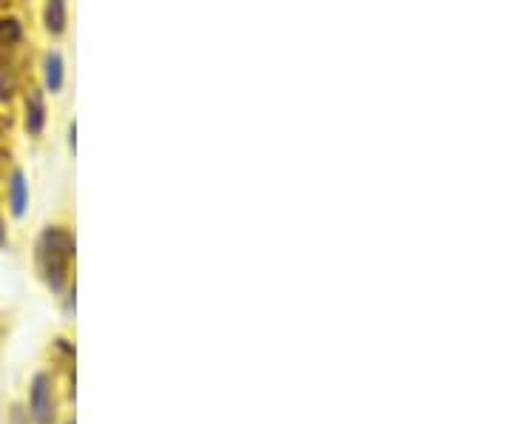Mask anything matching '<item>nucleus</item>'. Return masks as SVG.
I'll return each mask as SVG.
<instances>
[{"label": "nucleus", "instance_id": "obj_1", "mask_svg": "<svg viewBox=\"0 0 512 424\" xmlns=\"http://www.w3.org/2000/svg\"><path fill=\"white\" fill-rule=\"evenodd\" d=\"M74 257V237L63 228H49L37 242V268L52 291H63Z\"/></svg>", "mask_w": 512, "mask_h": 424}, {"label": "nucleus", "instance_id": "obj_2", "mask_svg": "<svg viewBox=\"0 0 512 424\" xmlns=\"http://www.w3.org/2000/svg\"><path fill=\"white\" fill-rule=\"evenodd\" d=\"M32 416L37 424L55 422V390H52V379L46 373L35 376V382H32Z\"/></svg>", "mask_w": 512, "mask_h": 424}, {"label": "nucleus", "instance_id": "obj_3", "mask_svg": "<svg viewBox=\"0 0 512 424\" xmlns=\"http://www.w3.org/2000/svg\"><path fill=\"white\" fill-rule=\"evenodd\" d=\"M43 123H46V103H43V94L35 89L26 100V131L37 137L43 131Z\"/></svg>", "mask_w": 512, "mask_h": 424}, {"label": "nucleus", "instance_id": "obj_4", "mask_svg": "<svg viewBox=\"0 0 512 424\" xmlns=\"http://www.w3.org/2000/svg\"><path fill=\"white\" fill-rule=\"evenodd\" d=\"M43 23H46V29L52 35H63V29H66V0H46Z\"/></svg>", "mask_w": 512, "mask_h": 424}, {"label": "nucleus", "instance_id": "obj_5", "mask_svg": "<svg viewBox=\"0 0 512 424\" xmlns=\"http://www.w3.org/2000/svg\"><path fill=\"white\" fill-rule=\"evenodd\" d=\"M26 203H29V197H26L23 174L15 171V174H12V183H9V205H12V214H15V217H23V214H26Z\"/></svg>", "mask_w": 512, "mask_h": 424}, {"label": "nucleus", "instance_id": "obj_6", "mask_svg": "<svg viewBox=\"0 0 512 424\" xmlns=\"http://www.w3.org/2000/svg\"><path fill=\"white\" fill-rule=\"evenodd\" d=\"M46 83L52 92H60V86H63V57L57 52L46 57Z\"/></svg>", "mask_w": 512, "mask_h": 424}, {"label": "nucleus", "instance_id": "obj_7", "mask_svg": "<svg viewBox=\"0 0 512 424\" xmlns=\"http://www.w3.org/2000/svg\"><path fill=\"white\" fill-rule=\"evenodd\" d=\"M20 40V26L18 20H0V49L12 46Z\"/></svg>", "mask_w": 512, "mask_h": 424}, {"label": "nucleus", "instance_id": "obj_8", "mask_svg": "<svg viewBox=\"0 0 512 424\" xmlns=\"http://www.w3.org/2000/svg\"><path fill=\"white\" fill-rule=\"evenodd\" d=\"M12 89H15V80L0 72V100H9V97H12Z\"/></svg>", "mask_w": 512, "mask_h": 424}, {"label": "nucleus", "instance_id": "obj_9", "mask_svg": "<svg viewBox=\"0 0 512 424\" xmlns=\"http://www.w3.org/2000/svg\"><path fill=\"white\" fill-rule=\"evenodd\" d=\"M6 126H9V123H6V117H3V114H0V131L6 129Z\"/></svg>", "mask_w": 512, "mask_h": 424}, {"label": "nucleus", "instance_id": "obj_10", "mask_svg": "<svg viewBox=\"0 0 512 424\" xmlns=\"http://www.w3.org/2000/svg\"><path fill=\"white\" fill-rule=\"evenodd\" d=\"M0 242H3V225H0Z\"/></svg>", "mask_w": 512, "mask_h": 424}]
</instances>
